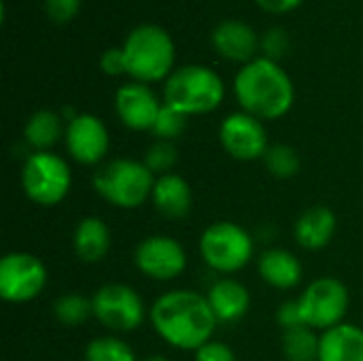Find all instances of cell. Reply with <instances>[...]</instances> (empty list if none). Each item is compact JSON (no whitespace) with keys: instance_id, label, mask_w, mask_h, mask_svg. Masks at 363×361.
Instances as JSON below:
<instances>
[{"instance_id":"1","label":"cell","mask_w":363,"mask_h":361,"mask_svg":"<svg viewBox=\"0 0 363 361\" xmlns=\"http://www.w3.org/2000/svg\"><path fill=\"white\" fill-rule=\"evenodd\" d=\"M155 334L179 351H198L213 340L219 326L206 294L194 289H172L162 294L149 309Z\"/></svg>"},{"instance_id":"2","label":"cell","mask_w":363,"mask_h":361,"mask_svg":"<svg viewBox=\"0 0 363 361\" xmlns=\"http://www.w3.org/2000/svg\"><path fill=\"white\" fill-rule=\"evenodd\" d=\"M234 96L240 109L262 121L285 117L296 100V87L287 70L270 60L255 57L236 72Z\"/></svg>"},{"instance_id":"3","label":"cell","mask_w":363,"mask_h":361,"mask_svg":"<svg viewBox=\"0 0 363 361\" xmlns=\"http://www.w3.org/2000/svg\"><path fill=\"white\" fill-rule=\"evenodd\" d=\"M125 74L138 83L166 81L174 70V40L157 23L136 26L121 45Z\"/></svg>"},{"instance_id":"4","label":"cell","mask_w":363,"mask_h":361,"mask_svg":"<svg viewBox=\"0 0 363 361\" xmlns=\"http://www.w3.org/2000/svg\"><path fill=\"white\" fill-rule=\"evenodd\" d=\"M225 98L223 79L208 66L187 64L164 81V104L191 115H206L219 109Z\"/></svg>"},{"instance_id":"5","label":"cell","mask_w":363,"mask_h":361,"mask_svg":"<svg viewBox=\"0 0 363 361\" xmlns=\"http://www.w3.org/2000/svg\"><path fill=\"white\" fill-rule=\"evenodd\" d=\"M155 174L145 162L119 157L102 164L94 174L96 194L111 206L132 211L151 200L155 187Z\"/></svg>"},{"instance_id":"6","label":"cell","mask_w":363,"mask_h":361,"mask_svg":"<svg viewBox=\"0 0 363 361\" xmlns=\"http://www.w3.org/2000/svg\"><path fill=\"white\" fill-rule=\"evenodd\" d=\"M200 255L211 270L234 274L251 264L255 240L234 221H215L200 236Z\"/></svg>"},{"instance_id":"7","label":"cell","mask_w":363,"mask_h":361,"mask_svg":"<svg viewBox=\"0 0 363 361\" xmlns=\"http://www.w3.org/2000/svg\"><path fill=\"white\" fill-rule=\"evenodd\" d=\"M72 185L68 162L53 151H32L21 168V187L30 202L38 206H55Z\"/></svg>"},{"instance_id":"8","label":"cell","mask_w":363,"mask_h":361,"mask_svg":"<svg viewBox=\"0 0 363 361\" xmlns=\"http://www.w3.org/2000/svg\"><path fill=\"white\" fill-rule=\"evenodd\" d=\"M349 302L351 298L347 285L334 277H321L311 281L298 298L304 323L321 332L345 323Z\"/></svg>"},{"instance_id":"9","label":"cell","mask_w":363,"mask_h":361,"mask_svg":"<svg viewBox=\"0 0 363 361\" xmlns=\"http://www.w3.org/2000/svg\"><path fill=\"white\" fill-rule=\"evenodd\" d=\"M94 317L106 330L125 334L134 332L143 326L147 317V309L143 298L123 283H106L91 298Z\"/></svg>"},{"instance_id":"10","label":"cell","mask_w":363,"mask_h":361,"mask_svg":"<svg viewBox=\"0 0 363 361\" xmlns=\"http://www.w3.org/2000/svg\"><path fill=\"white\" fill-rule=\"evenodd\" d=\"M49 274L40 257L28 251H11L0 260V298L9 304H26L47 287Z\"/></svg>"},{"instance_id":"11","label":"cell","mask_w":363,"mask_h":361,"mask_svg":"<svg viewBox=\"0 0 363 361\" xmlns=\"http://www.w3.org/2000/svg\"><path fill=\"white\" fill-rule=\"evenodd\" d=\"M136 268L153 281H172L187 268V253L183 245L166 234H153L138 243L134 251Z\"/></svg>"},{"instance_id":"12","label":"cell","mask_w":363,"mask_h":361,"mask_svg":"<svg viewBox=\"0 0 363 361\" xmlns=\"http://www.w3.org/2000/svg\"><path fill=\"white\" fill-rule=\"evenodd\" d=\"M219 140L221 147L228 151V155H232L238 162H253L259 157L264 160L270 147L264 121L245 111L230 113L221 121Z\"/></svg>"},{"instance_id":"13","label":"cell","mask_w":363,"mask_h":361,"mask_svg":"<svg viewBox=\"0 0 363 361\" xmlns=\"http://www.w3.org/2000/svg\"><path fill=\"white\" fill-rule=\"evenodd\" d=\"M64 138L70 157L83 166L100 164L111 147V138L104 121L91 113H79L72 119H68Z\"/></svg>"},{"instance_id":"14","label":"cell","mask_w":363,"mask_h":361,"mask_svg":"<svg viewBox=\"0 0 363 361\" xmlns=\"http://www.w3.org/2000/svg\"><path fill=\"white\" fill-rule=\"evenodd\" d=\"M162 106L164 102L147 83L130 81L115 94V113L134 132H151Z\"/></svg>"},{"instance_id":"15","label":"cell","mask_w":363,"mask_h":361,"mask_svg":"<svg viewBox=\"0 0 363 361\" xmlns=\"http://www.w3.org/2000/svg\"><path fill=\"white\" fill-rule=\"evenodd\" d=\"M211 40H213L215 51L221 57L240 62V64L255 60V53L262 47L253 26H249L247 21H240V19H225V21L217 23Z\"/></svg>"},{"instance_id":"16","label":"cell","mask_w":363,"mask_h":361,"mask_svg":"<svg viewBox=\"0 0 363 361\" xmlns=\"http://www.w3.org/2000/svg\"><path fill=\"white\" fill-rule=\"evenodd\" d=\"M206 300L217 317L219 323H236L240 321L249 309H251V294L249 289L230 277L217 279L208 291H206Z\"/></svg>"},{"instance_id":"17","label":"cell","mask_w":363,"mask_h":361,"mask_svg":"<svg viewBox=\"0 0 363 361\" xmlns=\"http://www.w3.org/2000/svg\"><path fill=\"white\" fill-rule=\"evenodd\" d=\"M336 228H338V219H336L334 211L330 206L317 204V206L306 209L298 217V221L294 226V236L300 247H304L308 251H319L332 243Z\"/></svg>"},{"instance_id":"18","label":"cell","mask_w":363,"mask_h":361,"mask_svg":"<svg viewBox=\"0 0 363 361\" xmlns=\"http://www.w3.org/2000/svg\"><path fill=\"white\" fill-rule=\"evenodd\" d=\"M151 202H153L155 211L160 215H164L166 219H183L191 211V202H194L191 187L177 172L162 174L155 179Z\"/></svg>"},{"instance_id":"19","label":"cell","mask_w":363,"mask_h":361,"mask_svg":"<svg viewBox=\"0 0 363 361\" xmlns=\"http://www.w3.org/2000/svg\"><path fill=\"white\" fill-rule=\"evenodd\" d=\"M257 272L274 289H294L302 283V262L287 249H268L257 260Z\"/></svg>"},{"instance_id":"20","label":"cell","mask_w":363,"mask_h":361,"mask_svg":"<svg viewBox=\"0 0 363 361\" xmlns=\"http://www.w3.org/2000/svg\"><path fill=\"white\" fill-rule=\"evenodd\" d=\"M319 361H363V330L355 323L330 328L319 338Z\"/></svg>"},{"instance_id":"21","label":"cell","mask_w":363,"mask_h":361,"mask_svg":"<svg viewBox=\"0 0 363 361\" xmlns=\"http://www.w3.org/2000/svg\"><path fill=\"white\" fill-rule=\"evenodd\" d=\"M74 253L85 264L102 262L111 249V232L108 226L100 217H83L72 236Z\"/></svg>"},{"instance_id":"22","label":"cell","mask_w":363,"mask_h":361,"mask_svg":"<svg viewBox=\"0 0 363 361\" xmlns=\"http://www.w3.org/2000/svg\"><path fill=\"white\" fill-rule=\"evenodd\" d=\"M62 134H66L62 117L49 109L32 113L23 126V138L34 151H49L62 138Z\"/></svg>"},{"instance_id":"23","label":"cell","mask_w":363,"mask_h":361,"mask_svg":"<svg viewBox=\"0 0 363 361\" xmlns=\"http://www.w3.org/2000/svg\"><path fill=\"white\" fill-rule=\"evenodd\" d=\"M319 338L313 328L302 326L283 332V355L287 361H319Z\"/></svg>"},{"instance_id":"24","label":"cell","mask_w":363,"mask_h":361,"mask_svg":"<svg viewBox=\"0 0 363 361\" xmlns=\"http://www.w3.org/2000/svg\"><path fill=\"white\" fill-rule=\"evenodd\" d=\"M53 315H55V319L62 326L77 328L83 321H87L89 317H94L91 298H85L81 294H66V296H62V298L55 300Z\"/></svg>"},{"instance_id":"25","label":"cell","mask_w":363,"mask_h":361,"mask_svg":"<svg viewBox=\"0 0 363 361\" xmlns=\"http://www.w3.org/2000/svg\"><path fill=\"white\" fill-rule=\"evenodd\" d=\"M85 361H138L134 349L117 336H98L85 347Z\"/></svg>"},{"instance_id":"26","label":"cell","mask_w":363,"mask_h":361,"mask_svg":"<svg viewBox=\"0 0 363 361\" xmlns=\"http://www.w3.org/2000/svg\"><path fill=\"white\" fill-rule=\"evenodd\" d=\"M264 164H266L268 172L277 179H294L302 168L298 151L283 143L268 147V151L264 155Z\"/></svg>"},{"instance_id":"27","label":"cell","mask_w":363,"mask_h":361,"mask_svg":"<svg viewBox=\"0 0 363 361\" xmlns=\"http://www.w3.org/2000/svg\"><path fill=\"white\" fill-rule=\"evenodd\" d=\"M187 115L185 113H181V111H177V109H172V106H168V104H164L162 106V111H160V115H157V119H155V126H153V134L157 136V140H174V138H179L183 132H185V128H187Z\"/></svg>"},{"instance_id":"28","label":"cell","mask_w":363,"mask_h":361,"mask_svg":"<svg viewBox=\"0 0 363 361\" xmlns=\"http://www.w3.org/2000/svg\"><path fill=\"white\" fill-rule=\"evenodd\" d=\"M143 162L147 164V168L155 177L168 174L172 170V166L177 164V147H174V143H170V140H155L147 149Z\"/></svg>"},{"instance_id":"29","label":"cell","mask_w":363,"mask_h":361,"mask_svg":"<svg viewBox=\"0 0 363 361\" xmlns=\"http://www.w3.org/2000/svg\"><path fill=\"white\" fill-rule=\"evenodd\" d=\"M262 49L266 57L279 62L289 51V34L283 28H270L262 38Z\"/></svg>"},{"instance_id":"30","label":"cell","mask_w":363,"mask_h":361,"mask_svg":"<svg viewBox=\"0 0 363 361\" xmlns=\"http://www.w3.org/2000/svg\"><path fill=\"white\" fill-rule=\"evenodd\" d=\"M83 0H45V13L57 23H66L77 17Z\"/></svg>"},{"instance_id":"31","label":"cell","mask_w":363,"mask_h":361,"mask_svg":"<svg viewBox=\"0 0 363 361\" xmlns=\"http://www.w3.org/2000/svg\"><path fill=\"white\" fill-rule=\"evenodd\" d=\"M277 321L283 328V332L306 326L304 317H302V311H300V304H298V298L296 300H287V302L281 304V309L277 313Z\"/></svg>"},{"instance_id":"32","label":"cell","mask_w":363,"mask_h":361,"mask_svg":"<svg viewBox=\"0 0 363 361\" xmlns=\"http://www.w3.org/2000/svg\"><path fill=\"white\" fill-rule=\"evenodd\" d=\"M196 361H236V353L219 340H208L196 351Z\"/></svg>"},{"instance_id":"33","label":"cell","mask_w":363,"mask_h":361,"mask_svg":"<svg viewBox=\"0 0 363 361\" xmlns=\"http://www.w3.org/2000/svg\"><path fill=\"white\" fill-rule=\"evenodd\" d=\"M100 70L108 77L125 74V57L121 47H111L100 55Z\"/></svg>"},{"instance_id":"34","label":"cell","mask_w":363,"mask_h":361,"mask_svg":"<svg viewBox=\"0 0 363 361\" xmlns=\"http://www.w3.org/2000/svg\"><path fill=\"white\" fill-rule=\"evenodd\" d=\"M266 13H274V15H283L289 13L294 9H298L302 4V0H255Z\"/></svg>"},{"instance_id":"35","label":"cell","mask_w":363,"mask_h":361,"mask_svg":"<svg viewBox=\"0 0 363 361\" xmlns=\"http://www.w3.org/2000/svg\"><path fill=\"white\" fill-rule=\"evenodd\" d=\"M140 361H170L166 355H149V357H145V360Z\"/></svg>"}]
</instances>
